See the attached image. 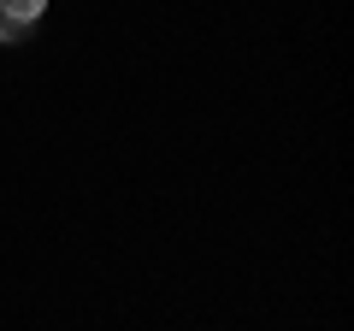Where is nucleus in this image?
Returning a JSON list of instances; mask_svg holds the SVG:
<instances>
[{"instance_id":"f257e3e1","label":"nucleus","mask_w":354,"mask_h":331,"mask_svg":"<svg viewBox=\"0 0 354 331\" xmlns=\"http://www.w3.org/2000/svg\"><path fill=\"white\" fill-rule=\"evenodd\" d=\"M0 12H6V24H36L48 12V0H0Z\"/></svg>"}]
</instances>
